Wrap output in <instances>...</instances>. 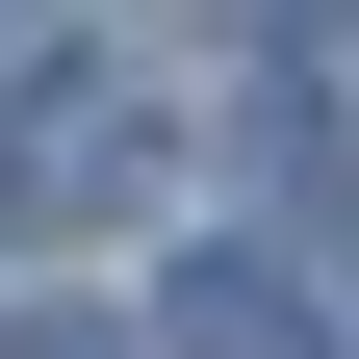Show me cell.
Here are the masks:
<instances>
[{"label": "cell", "instance_id": "obj_1", "mask_svg": "<svg viewBox=\"0 0 359 359\" xmlns=\"http://www.w3.org/2000/svg\"><path fill=\"white\" fill-rule=\"evenodd\" d=\"M128 205H154V103H128L103 52L0 77V231H128Z\"/></svg>", "mask_w": 359, "mask_h": 359}, {"label": "cell", "instance_id": "obj_2", "mask_svg": "<svg viewBox=\"0 0 359 359\" xmlns=\"http://www.w3.org/2000/svg\"><path fill=\"white\" fill-rule=\"evenodd\" d=\"M154 359H334V308H308L283 257H180L154 283Z\"/></svg>", "mask_w": 359, "mask_h": 359}, {"label": "cell", "instance_id": "obj_3", "mask_svg": "<svg viewBox=\"0 0 359 359\" xmlns=\"http://www.w3.org/2000/svg\"><path fill=\"white\" fill-rule=\"evenodd\" d=\"M52 52H77V26H52V0H0V77H52Z\"/></svg>", "mask_w": 359, "mask_h": 359}, {"label": "cell", "instance_id": "obj_4", "mask_svg": "<svg viewBox=\"0 0 359 359\" xmlns=\"http://www.w3.org/2000/svg\"><path fill=\"white\" fill-rule=\"evenodd\" d=\"M205 26H334V0H205Z\"/></svg>", "mask_w": 359, "mask_h": 359}, {"label": "cell", "instance_id": "obj_5", "mask_svg": "<svg viewBox=\"0 0 359 359\" xmlns=\"http://www.w3.org/2000/svg\"><path fill=\"white\" fill-rule=\"evenodd\" d=\"M0 359H128V334H0Z\"/></svg>", "mask_w": 359, "mask_h": 359}]
</instances>
